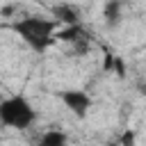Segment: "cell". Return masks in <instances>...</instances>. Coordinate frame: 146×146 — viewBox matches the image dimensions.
Returning a JSON list of instances; mask_svg holds the SVG:
<instances>
[{"instance_id":"cell-3","label":"cell","mask_w":146,"mask_h":146,"mask_svg":"<svg viewBox=\"0 0 146 146\" xmlns=\"http://www.w3.org/2000/svg\"><path fill=\"white\" fill-rule=\"evenodd\" d=\"M59 100H62L64 107L71 110L78 119H84V116L89 114L91 105H94L91 96H89L87 91H82V89H64V91H59Z\"/></svg>"},{"instance_id":"cell-9","label":"cell","mask_w":146,"mask_h":146,"mask_svg":"<svg viewBox=\"0 0 146 146\" xmlns=\"http://www.w3.org/2000/svg\"><path fill=\"white\" fill-rule=\"evenodd\" d=\"M119 146H135V132H132V130L123 132V137H121V144H119Z\"/></svg>"},{"instance_id":"cell-5","label":"cell","mask_w":146,"mask_h":146,"mask_svg":"<svg viewBox=\"0 0 146 146\" xmlns=\"http://www.w3.org/2000/svg\"><path fill=\"white\" fill-rule=\"evenodd\" d=\"M123 9H125L123 0H107V2H105V7H103V18H105V25H107L110 30H114V27H119V25L123 23Z\"/></svg>"},{"instance_id":"cell-6","label":"cell","mask_w":146,"mask_h":146,"mask_svg":"<svg viewBox=\"0 0 146 146\" xmlns=\"http://www.w3.org/2000/svg\"><path fill=\"white\" fill-rule=\"evenodd\" d=\"M52 18L59 23H66V25H78L80 23V9L73 7V5H57L52 9Z\"/></svg>"},{"instance_id":"cell-4","label":"cell","mask_w":146,"mask_h":146,"mask_svg":"<svg viewBox=\"0 0 146 146\" xmlns=\"http://www.w3.org/2000/svg\"><path fill=\"white\" fill-rule=\"evenodd\" d=\"M55 39L66 41V43H73V48H78V50H84L87 48V34H84V30H82L80 23L78 25H66L64 30H57Z\"/></svg>"},{"instance_id":"cell-10","label":"cell","mask_w":146,"mask_h":146,"mask_svg":"<svg viewBox=\"0 0 146 146\" xmlns=\"http://www.w3.org/2000/svg\"><path fill=\"white\" fill-rule=\"evenodd\" d=\"M139 89H141V94L146 96V82H141V84H139Z\"/></svg>"},{"instance_id":"cell-2","label":"cell","mask_w":146,"mask_h":146,"mask_svg":"<svg viewBox=\"0 0 146 146\" xmlns=\"http://www.w3.org/2000/svg\"><path fill=\"white\" fill-rule=\"evenodd\" d=\"M34 121H36V112L27 103V98H23V96H9V98L0 100V123L5 128L27 130Z\"/></svg>"},{"instance_id":"cell-8","label":"cell","mask_w":146,"mask_h":146,"mask_svg":"<svg viewBox=\"0 0 146 146\" xmlns=\"http://www.w3.org/2000/svg\"><path fill=\"white\" fill-rule=\"evenodd\" d=\"M112 71H114V73H116L119 78H123V75H125V66H123V59H121V57H114Z\"/></svg>"},{"instance_id":"cell-1","label":"cell","mask_w":146,"mask_h":146,"mask_svg":"<svg viewBox=\"0 0 146 146\" xmlns=\"http://www.w3.org/2000/svg\"><path fill=\"white\" fill-rule=\"evenodd\" d=\"M11 30L36 52H43L52 46L57 34V21L46 16H25L11 23Z\"/></svg>"},{"instance_id":"cell-7","label":"cell","mask_w":146,"mask_h":146,"mask_svg":"<svg viewBox=\"0 0 146 146\" xmlns=\"http://www.w3.org/2000/svg\"><path fill=\"white\" fill-rule=\"evenodd\" d=\"M66 144H68V137H66V132H62V130H55V128L46 130V132L39 137V141H36V146H66Z\"/></svg>"}]
</instances>
